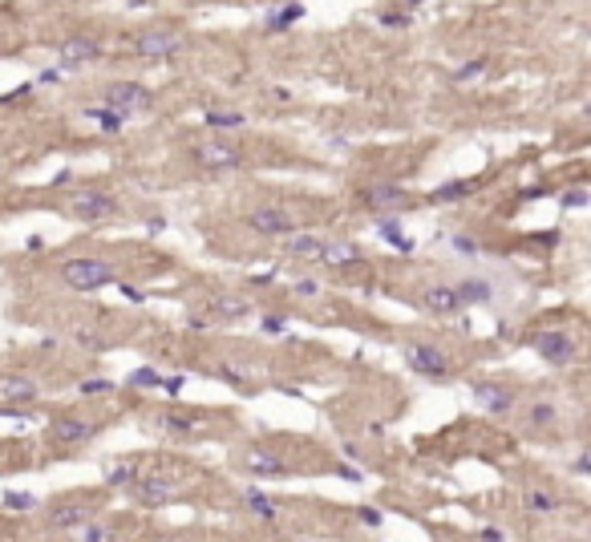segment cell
Wrapping results in <instances>:
<instances>
[{"instance_id": "obj_24", "label": "cell", "mask_w": 591, "mask_h": 542, "mask_svg": "<svg viewBox=\"0 0 591 542\" xmlns=\"http://www.w3.org/2000/svg\"><path fill=\"white\" fill-rule=\"evenodd\" d=\"M247 506L260 514V518H267V522H276V506H272V498H263L260 490H247Z\"/></svg>"}, {"instance_id": "obj_41", "label": "cell", "mask_w": 591, "mask_h": 542, "mask_svg": "<svg viewBox=\"0 0 591 542\" xmlns=\"http://www.w3.org/2000/svg\"><path fill=\"white\" fill-rule=\"evenodd\" d=\"M360 518L369 522V526H381V510H373V506H369V510H360Z\"/></svg>"}, {"instance_id": "obj_44", "label": "cell", "mask_w": 591, "mask_h": 542, "mask_svg": "<svg viewBox=\"0 0 591 542\" xmlns=\"http://www.w3.org/2000/svg\"><path fill=\"white\" fill-rule=\"evenodd\" d=\"M409 4H413V0H409Z\"/></svg>"}, {"instance_id": "obj_5", "label": "cell", "mask_w": 591, "mask_h": 542, "mask_svg": "<svg viewBox=\"0 0 591 542\" xmlns=\"http://www.w3.org/2000/svg\"><path fill=\"white\" fill-rule=\"evenodd\" d=\"M535 348H539V356L551 360V364H571V360H575V340L559 328L539 332V336H535Z\"/></svg>"}, {"instance_id": "obj_7", "label": "cell", "mask_w": 591, "mask_h": 542, "mask_svg": "<svg viewBox=\"0 0 591 542\" xmlns=\"http://www.w3.org/2000/svg\"><path fill=\"white\" fill-rule=\"evenodd\" d=\"M134 49H138V57H170V53L183 49V37L170 33V28H150L134 41Z\"/></svg>"}, {"instance_id": "obj_6", "label": "cell", "mask_w": 591, "mask_h": 542, "mask_svg": "<svg viewBox=\"0 0 591 542\" xmlns=\"http://www.w3.org/2000/svg\"><path fill=\"white\" fill-rule=\"evenodd\" d=\"M194 158H199V166H207V170H239V166H243V154H239L235 146H223V142H203V146L194 150Z\"/></svg>"}, {"instance_id": "obj_30", "label": "cell", "mask_w": 591, "mask_h": 542, "mask_svg": "<svg viewBox=\"0 0 591 542\" xmlns=\"http://www.w3.org/2000/svg\"><path fill=\"white\" fill-rule=\"evenodd\" d=\"M4 506H8V510H33L37 498L33 494H4Z\"/></svg>"}, {"instance_id": "obj_21", "label": "cell", "mask_w": 591, "mask_h": 542, "mask_svg": "<svg viewBox=\"0 0 591 542\" xmlns=\"http://www.w3.org/2000/svg\"><path fill=\"white\" fill-rule=\"evenodd\" d=\"M453 291H458L462 300H490V296H494V291H490V283H486V280H462L458 287H453Z\"/></svg>"}, {"instance_id": "obj_43", "label": "cell", "mask_w": 591, "mask_h": 542, "mask_svg": "<svg viewBox=\"0 0 591 542\" xmlns=\"http://www.w3.org/2000/svg\"><path fill=\"white\" fill-rule=\"evenodd\" d=\"M453 247H458V251H466V255H474V243H470V239H453Z\"/></svg>"}, {"instance_id": "obj_34", "label": "cell", "mask_w": 591, "mask_h": 542, "mask_svg": "<svg viewBox=\"0 0 591 542\" xmlns=\"http://www.w3.org/2000/svg\"><path fill=\"white\" fill-rule=\"evenodd\" d=\"M134 477V470L130 466H118V470H110V486H122V482H130Z\"/></svg>"}, {"instance_id": "obj_19", "label": "cell", "mask_w": 591, "mask_h": 542, "mask_svg": "<svg viewBox=\"0 0 591 542\" xmlns=\"http://www.w3.org/2000/svg\"><path fill=\"white\" fill-rule=\"evenodd\" d=\"M320 260H328V263H356V260H360V251H356L353 243H324Z\"/></svg>"}, {"instance_id": "obj_17", "label": "cell", "mask_w": 591, "mask_h": 542, "mask_svg": "<svg viewBox=\"0 0 591 542\" xmlns=\"http://www.w3.org/2000/svg\"><path fill=\"white\" fill-rule=\"evenodd\" d=\"M292 255H300V260H320V251H324V239L316 235H292Z\"/></svg>"}, {"instance_id": "obj_42", "label": "cell", "mask_w": 591, "mask_h": 542, "mask_svg": "<svg viewBox=\"0 0 591 542\" xmlns=\"http://www.w3.org/2000/svg\"><path fill=\"white\" fill-rule=\"evenodd\" d=\"M158 384H163L166 393H178V389H183V377H170V380H158Z\"/></svg>"}, {"instance_id": "obj_16", "label": "cell", "mask_w": 591, "mask_h": 542, "mask_svg": "<svg viewBox=\"0 0 591 542\" xmlns=\"http://www.w3.org/2000/svg\"><path fill=\"white\" fill-rule=\"evenodd\" d=\"M360 198H365V207H397V203L405 198V190H401V187H389V183H381V187H369Z\"/></svg>"}, {"instance_id": "obj_13", "label": "cell", "mask_w": 591, "mask_h": 542, "mask_svg": "<svg viewBox=\"0 0 591 542\" xmlns=\"http://www.w3.org/2000/svg\"><path fill=\"white\" fill-rule=\"evenodd\" d=\"M474 397L486 405L490 413H506V409L515 405V393H510V389H498V384H478V389H474Z\"/></svg>"}, {"instance_id": "obj_29", "label": "cell", "mask_w": 591, "mask_h": 542, "mask_svg": "<svg viewBox=\"0 0 591 542\" xmlns=\"http://www.w3.org/2000/svg\"><path fill=\"white\" fill-rule=\"evenodd\" d=\"M163 429H170V433H190V429H194V421H190V417H174V413H166V417H163Z\"/></svg>"}, {"instance_id": "obj_22", "label": "cell", "mask_w": 591, "mask_h": 542, "mask_svg": "<svg viewBox=\"0 0 591 542\" xmlns=\"http://www.w3.org/2000/svg\"><path fill=\"white\" fill-rule=\"evenodd\" d=\"M85 118L97 121V126H106V130H122V121H126V114H118V110H85Z\"/></svg>"}, {"instance_id": "obj_3", "label": "cell", "mask_w": 591, "mask_h": 542, "mask_svg": "<svg viewBox=\"0 0 591 542\" xmlns=\"http://www.w3.org/2000/svg\"><path fill=\"white\" fill-rule=\"evenodd\" d=\"M405 360L413 373H426V377H446L449 373V356L433 344H409L405 348Z\"/></svg>"}, {"instance_id": "obj_31", "label": "cell", "mask_w": 591, "mask_h": 542, "mask_svg": "<svg viewBox=\"0 0 591 542\" xmlns=\"http://www.w3.org/2000/svg\"><path fill=\"white\" fill-rule=\"evenodd\" d=\"M486 69V61H482V57H478V61H466V65H462V69L453 73V77H458V81H470V77H478V73Z\"/></svg>"}, {"instance_id": "obj_39", "label": "cell", "mask_w": 591, "mask_h": 542, "mask_svg": "<svg viewBox=\"0 0 591 542\" xmlns=\"http://www.w3.org/2000/svg\"><path fill=\"white\" fill-rule=\"evenodd\" d=\"M381 21H385V24H397V28H405V24H409V17H405V12H385Z\"/></svg>"}, {"instance_id": "obj_38", "label": "cell", "mask_w": 591, "mask_h": 542, "mask_svg": "<svg viewBox=\"0 0 591 542\" xmlns=\"http://www.w3.org/2000/svg\"><path fill=\"white\" fill-rule=\"evenodd\" d=\"M563 203L567 207H588V190H571V194H563Z\"/></svg>"}, {"instance_id": "obj_25", "label": "cell", "mask_w": 591, "mask_h": 542, "mask_svg": "<svg viewBox=\"0 0 591 542\" xmlns=\"http://www.w3.org/2000/svg\"><path fill=\"white\" fill-rule=\"evenodd\" d=\"M207 126H215V130H239V126H243V114H219V110H207Z\"/></svg>"}, {"instance_id": "obj_33", "label": "cell", "mask_w": 591, "mask_h": 542, "mask_svg": "<svg viewBox=\"0 0 591 542\" xmlns=\"http://www.w3.org/2000/svg\"><path fill=\"white\" fill-rule=\"evenodd\" d=\"M219 312H223V316H243L247 304H243V300H219Z\"/></svg>"}, {"instance_id": "obj_11", "label": "cell", "mask_w": 591, "mask_h": 542, "mask_svg": "<svg viewBox=\"0 0 591 542\" xmlns=\"http://www.w3.org/2000/svg\"><path fill=\"white\" fill-rule=\"evenodd\" d=\"M57 441H65V446H77V441H90L97 433L94 421H77V417H65V421H57Z\"/></svg>"}, {"instance_id": "obj_27", "label": "cell", "mask_w": 591, "mask_h": 542, "mask_svg": "<svg viewBox=\"0 0 591 542\" xmlns=\"http://www.w3.org/2000/svg\"><path fill=\"white\" fill-rule=\"evenodd\" d=\"M126 384H130V389H154V384H158V373H154V369H134V373L126 377Z\"/></svg>"}, {"instance_id": "obj_32", "label": "cell", "mask_w": 591, "mask_h": 542, "mask_svg": "<svg viewBox=\"0 0 591 542\" xmlns=\"http://www.w3.org/2000/svg\"><path fill=\"white\" fill-rule=\"evenodd\" d=\"M81 393H85V397H94V393H114V384H110V380H85Z\"/></svg>"}, {"instance_id": "obj_2", "label": "cell", "mask_w": 591, "mask_h": 542, "mask_svg": "<svg viewBox=\"0 0 591 542\" xmlns=\"http://www.w3.org/2000/svg\"><path fill=\"white\" fill-rule=\"evenodd\" d=\"M69 211L77 219H110V214H118V198L114 194H106V190H77L69 198Z\"/></svg>"}, {"instance_id": "obj_23", "label": "cell", "mask_w": 591, "mask_h": 542, "mask_svg": "<svg viewBox=\"0 0 591 542\" xmlns=\"http://www.w3.org/2000/svg\"><path fill=\"white\" fill-rule=\"evenodd\" d=\"M300 17H304V4H296V0H292L284 12H272V17H267V28H288L292 21H300Z\"/></svg>"}, {"instance_id": "obj_40", "label": "cell", "mask_w": 591, "mask_h": 542, "mask_svg": "<svg viewBox=\"0 0 591 542\" xmlns=\"http://www.w3.org/2000/svg\"><path fill=\"white\" fill-rule=\"evenodd\" d=\"M296 291H300V296H316V280H300L296 283Z\"/></svg>"}, {"instance_id": "obj_36", "label": "cell", "mask_w": 591, "mask_h": 542, "mask_svg": "<svg viewBox=\"0 0 591 542\" xmlns=\"http://www.w3.org/2000/svg\"><path fill=\"white\" fill-rule=\"evenodd\" d=\"M531 417H535L539 425H547V421H555V409H551V405H535V413H531Z\"/></svg>"}, {"instance_id": "obj_20", "label": "cell", "mask_w": 591, "mask_h": 542, "mask_svg": "<svg viewBox=\"0 0 591 542\" xmlns=\"http://www.w3.org/2000/svg\"><path fill=\"white\" fill-rule=\"evenodd\" d=\"M170 482H163V477H150V482H142V502H150V506H163L166 498H170Z\"/></svg>"}, {"instance_id": "obj_9", "label": "cell", "mask_w": 591, "mask_h": 542, "mask_svg": "<svg viewBox=\"0 0 591 542\" xmlns=\"http://www.w3.org/2000/svg\"><path fill=\"white\" fill-rule=\"evenodd\" d=\"M94 57H101V41H94V37H69L61 45V69H77L81 61H94Z\"/></svg>"}, {"instance_id": "obj_12", "label": "cell", "mask_w": 591, "mask_h": 542, "mask_svg": "<svg viewBox=\"0 0 591 542\" xmlns=\"http://www.w3.org/2000/svg\"><path fill=\"white\" fill-rule=\"evenodd\" d=\"M426 307L429 312H438V316H449V312L462 307V296H458L453 287H446V283H438V287H429L426 291Z\"/></svg>"}, {"instance_id": "obj_15", "label": "cell", "mask_w": 591, "mask_h": 542, "mask_svg": "<svg viewBox=\"0 0 591 542\" xmlns=\"http://www.w3.org/2000/svg\"><path fill=\"white\" fill-rule=\"evenodd\" d=\"M247 470L251 473H260V477H284L288 473V466L280 461V457H272V453H247Z\"/></svg>"}, {"instance_id": "obj_14", "label": "cell", "mask_w": 591, "mask_h": 542, "mask_svg": "<svg viewBox=\"0 0 591 542\" xmlns=\"http://www.w3.org/2000/svg\"><path fill=\"white\" fill-rule=\"evenodd\" d=\"M85 518H90V510H85V506H69V502L49 510V522H53L57 530H73V526H81Z\"/></svg>"}, {"instance_id": "obj_1", "label": "cell", "mask_w": 591, "mask_h": 542, "mask_svg": "<svg viewBox=\"0 0 591 542\" xmlns=\"http://www.w3.org/2000/svg\"><path fill=\"white\" fill-rule=\"evenodd\" d=\"M61 280L69 283L73 291H94V287L114 283V267L106 260H69L61 267Z\"/></svg>"}, {"instance_id": "obj_35", "label": "cell", "mask_w": 591, "mask_h": 542, "mask_svg": "<svg viewBox=\"0 0 591 542\" xmlns=\"http://www.w3.org/2000/svg\"><path fill=\"white\" fill-rule=\"evenodd\" d=\"M263 332H267V336H280V332H284V320H280V316H263Z\"/></svg>"}, {"instance_id": "obj_8", "label": "cell", "mask_w": 591, "mask_h": 542, "mask_svg": "<svg viewBox=\"0 0 591 542\" xmlns=\"http://www.w3.org/2000/svg\"><path fill=\"white\" fill-rule=\"evenodd\" d=\"M251 231H260V235H292L296 231V219L280 207H260V211H251Z\"/></svg>"}, {"instance_id": "obj_26", "label": "cell", "mask_w": 591, "mask_h": 542, "mask_svg": "<svg viewBox=\"0 0 591 542\" xmlns=\"http://www.w3.org/2000/svg\"><path fill=\"white\" fill-rule=\"evenodd\" d=\"M526 510H559V498L543 490H526Z\"/></svg>"}, {"instance_id": "obj_4", "label": "cell", "mask_w": 591, "mask_h": 542, "mask_svg": "<svg viewBox=\"0 0 591 542\" xmlns=\"http://www.w3.org/2000/svg\"><path fill=\"white\" fill-rule=\"evenodd\" d=\"M106 105L130 118L134 110H146V105H150V94H146L142 85H134V81H118V85L106 90Z\"/></svg>"}, {"instance_id": "obj_10", "label": "cell", "mask_w": 591, "mask_h": 542, "mask_svg": "<svg viewBox=\"0 0 591 542\" xmlns=\"http://www.w3.org/2000/svg\"><path fill=\"white\" fill-rule=\"evenodd\" d=\"M41 389H37V380H28V377H0V401H8V405H17V401H33Z\"/></svg>"}, {"instance_id": "obj_37", "label": "cell", "mask_w": 591, "mask_h": 542, "mask_svg": "<svg viewBox=\"0 0 591 542\" xmlns=\"http://www.w3.org/2000/svg\"><path fill=\"white\" fill-rule=\"evenodd\" d=\"M81 534H85L90 542H106V539H114V534H110V530H101V526H85Z\"/></svg>"}, {"instance_id": "obj_18", "label": "cell", "mask_w": 591, "mask_h": 542, "mask_svg": "<svg viewBox=\"0 0 591 542\" xmlns=\"http://www.w3.org/2000/svg\"><path fill=\"white\" fill-rule=\"evenodd\" d=\"M474 190V183H466V178H453V183H446V187L433 190V203H458V198H466Z\"/></svg>"}, {"instance_id": "obj_28", "label": "cell", "mask_w": 591, "mask_h": 542, "mask_svg": "<svg viewBox=\"0 0 591 542\" xmlns=\"http://www.w3.org/2000/svg\"><path fill=\"white\" fill-rule=\"evenodd\" d=\"M381 235L389 239V243H397L401 251H409V247H413V243H409V239L401 235V227H397V223H381Z\"/></svg>"}]
</instances>
